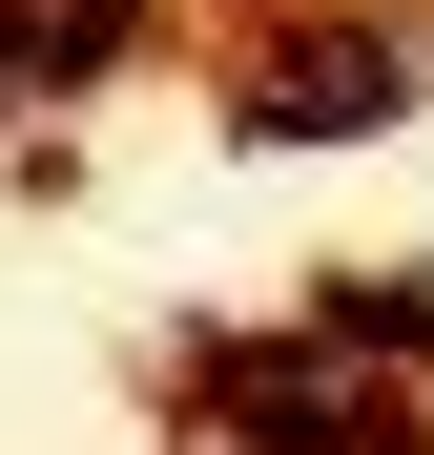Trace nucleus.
I'll list each match as a JSON object with an SVG mask.
<instances>
[{
	"instance_id": "obj_1",
	"label": "nucleus",
	"mask_w": 434,
	"mask_h": 455,
	"mask_svg": "<svg viewBox=\"0 0 434 455\" xmlns=\"http://www.w3.org/2000/svg\"><path fill=\"white\" fill-rule=\"evenodd\" d=\"M269 124H289V145H331V124H393V42H311V62L269 84Z\"/></svg>"
}]
</instances>
